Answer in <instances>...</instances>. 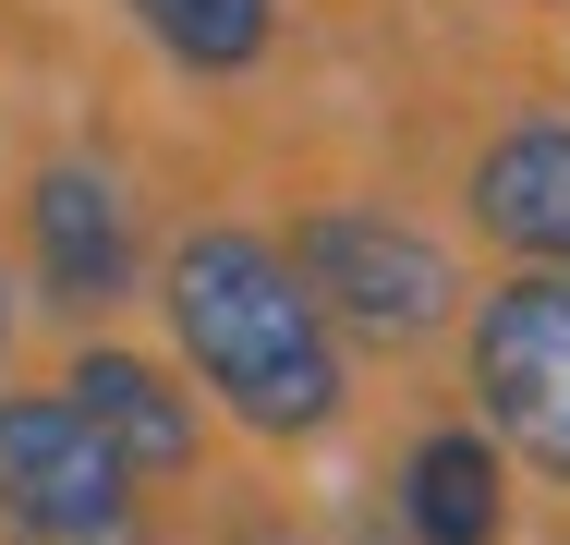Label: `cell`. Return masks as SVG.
<instances>
[{
	"label": "cell",
	"mask_w": 570,
	"mask_h": 545,
	"mask_svg": "<svg viewBox=\"0 0 570 545\" xmlns=\"http://www.w3.org/2000/svg\"><path fill=\"white\" fill-rule=\"evenodd\" d=\"M158 291H170L183 364H195L255 436H316L341 413V339L316 327L304 279L279 267L267 230H230V218L183 230V255H170Z\"/></svg>",
	"instance_id": "obj_1"
},
{
	"label": "cell",
	"mask_w": 570,
	"mask_h": 545,
	"mask_svg": "<svg viewBox=\"0 0 570 545\" xmlns=\"http://www.w3.org/2000/svg\"><path fill=\"white\" fill-rule=\"evenodd\" d=\"M279 267L304 279V304H316L328 339L364 327V339H389V351L438 339L450 304H461V267L413 230V218H389V207H316L304 230H292V255H279Z\"/></svg>",
	"instance_id": "obj_2"
},
{
	"label": "cell",
	"mask_w": 570,
	"mask_h": 545,
	"mask_svg": "<svg viewBox=\"0 0 570 545\" xmlns=\"http://www.w3.org/2000/svg\"><path fill=\"white\" fill-rule=\"evenodd\" d=\"M0 534L24 545H121L134 534V473L86 436L61 388L0 400Z\"/></svg>",
	"instance_id": "obj_3"
},
{
	"label": "cell",
	"mask_w": 570,
	"mask_h": 545,
	"mask_svg": "<svg viewBox=\"0 0 570 545\" xmlns=\"http://www.w3.org/2000/svg\"><path fill=\"white\" fill-rule=\"evenodd\" d=\"M473 400L547 485H570V279H498L473 304Z\"/></svg>",
	"instance_id": "obj_4"
},
{
	"label": "cell",
	"mask_w": 570,
	"mask_h": 545,
	"mask_svg": "<svg viewBox=\"0 0 570 545\" xmlns=\"http://www.w3.org/2000/svg\"><path fill=\"white\" fill-rule=\"evenodd\" d=\"M24 242H37V279L61 304H121L134 279V207L98 158H49L37 195H24Z\"/></svg>",
	"instance_id": "obj_5"
},
{
	"label": "cell",
	"mask_w": 570,
	"mask_h": 545,
	"mask_svg": "<svg viewBox=\"0 0 570 545\" xmlns=\"http://www.w3.org/2000/svg\"><path fill=\"white\" fill-rule=\"evenodd\" d=\"M61 400L86 413V436L110 448L121 473H183V460L207 448V425H195V388H183L170 364H146V351H110V339H86V351H73Z\"/></svg>",
	"instance_id": "obj_6"
},
{
	"label": "cell",
	"mask_w": 570,
	"mask_h": 545,
	"mask_svg": "<svg viewBox=\"0 0 570 545\" xmlns=\"http://www.w3.org/2000/svg\"><path fill=\"white\" fill-rule=\"evenodd\" d=\"M473 218L522 255V279H570V121H510L473 158Z\"/></svg>",
	"instance_id": "obj_7"
},
{
	"label": "cell",
	"mask_w": 570,
	"mask_h": 545,
	"mask_svg": "<svg viewBox=\"0 0 570 545\" xmlns=\"http://www.w3.org/2000/svg\"><path fill=\"white\" fill-rule=\"evenodd\" d=\"M401 497H413V534L425 545H498L510 534V473H498L485 425H438L401 460Z\"/></svg>",
	"instance_id": "obj_8"
},
{
	"label": "cell",
	"mask_w": 570,
	"mask_h": 545,
	"mask_svg": "<svg viewBox=\"0 0 570 545\" xmlns=\"http://www.w3.org/2000/svg\"><path fill=\"white\" fill-rule=\"evenodd\" d=\"M146 12V37L183 61V73H243V61H267V37H279V0H134Z\"/></svg>",
	"instance_id": "obj_9"
},
{
	"label": "cell",
	"mask_w": 570,
	"mask_h": 545,
	"mask_svg": "<svg viewBox=\"0 0 570 545\" xmlns=\"http://www.w3.org/2000/svg\"><path fill=\"white\" fill-rule=\"evenodd\" d=\"M0 316H12V304H0Z\"/></svg>",
	"instance_id": "obj_10"
}]
</instances>
